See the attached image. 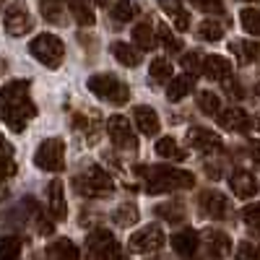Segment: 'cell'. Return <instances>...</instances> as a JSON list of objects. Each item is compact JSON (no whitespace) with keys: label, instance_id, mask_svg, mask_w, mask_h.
I'll use <instances>...</instances> for the list:
<instances>
[{"label":"cell","instance_id":"6da1fadb","mask_svg":"<svg viewBox=\"0 0 260 260\" xmlns=\"http://www.w3.org/2000/svg\"><path fill=\"white\" fill-rule=\"evenodd\" d=\"M34 112L37 110L29 99V81H8L0 89V120H6L13 133H21Z\"/></svg>","mask_w":260,"mask_h":260},{"label":"cell","instance_id":"7a4b0ae2","mask_svg":"<svg viewBox=\"0 0 260 260\" xmlns=\"http://www.w3.org/2000/svg\"><path fill=\"white\" fill-rule=\"evenodd\" d=\"M146 175V192L159 195V192H172V190H187L195 185L192 172L187 169H175V167H156V169H138Z\"/></svg>","mask_w":260,"mask_h":260},{"label":"cell","instance_id":"3957f363","mask_svg":"<svg viewBox=\"0 0 260 260\" xmlns=\"http://www.w3.org/2000/svg\"><path fill=\"white\" fill-rule=\"evenodd\" d=\"M86 86H89V91L94 96H99L104 102H112V104H125L130 99L127 86L117 76H112V73H96V76L89 78V83H86Z\"/></svg>","mask_w":260,"mask_h":260},{"label":"cell","instance_id":"277c9868","mask_svg":"<svg viewBox=\"0 0 260 260\" xmlns=\"http://www.w3.org/2000/svg\"><path fill=\"white\" fill-rule=\"evenodd\" d=\"M29 52L45 65V68H60V62H62V55H65V47H62V42L60 37L55 34H39L29 42Z\"/></svg>","mask_w":260,"mask_h":260},{"label":"cell","instance_id":"5b68a950","mask_svg":"<svg viewBox=\"0 0 260 260\" xmlns=\"http://www.w3.org/2000/svg\"><path fill=\"white\" fill-rule=\"evenodd\" d=\"M34 164L45 172H60L65 167V143L60 138L42 141L34 154Z\"/></svg>","mask_w":260,"mask_h":260},{"label":"cell","instance_id":"8992f818","mask_svg":"<svg viewBox=\"0 0 260 260\" xmlns=\"http://www.w3.org/2000/svg\"><path fill=\"white\" fill-rule=\"evenodd\" d=\"M164 242H167V237H164L161 226L148 224V226L138 229V232L127 240V250H130V252H138V255H148V252L161 250Z\"/></svg>","mask_w":260,"mask_h":260},{"label":"cell","instance_id":"52a82bcc","mask_svg":"<svg viewBox=\"0 0 260 260\" xmlns=\"http://www.w3.org/2000/svg\"><path fill=\"white\" fill-rule=\"evenodd\" d=\"M89 250L94 255V260H122V250L117 245V240L107 232V229H96L89 234Z\"/></svg>","mask_w":260,"mask_h":260},{"label":"cell","instance_id":"ba28073f","mask_svg":"<svg viewBox=\"0 0 260 260\" xmlns=\"http://www.w3.org/2000/svg\"><path fill=\"white\" fill-rule=\"evenodd\" d=\"M107 133H110L112 143L120 151H136L138 141H136V133H133V127H130L127 117H122V115L107 117Z\"/></svg>","mask_w":260,"mask_h":260},{"label":"cell","instance_id":"9c48e42d","mask_svg":"<svg viewBox=\"0 0 260 260\" xmlns=\"http://www.w3.org/2000/svg\"><path fill=\"white\" fill-rule=\"evenodd\" d=\"M198 203H201L203 216H208V219H226L229 216V201L219 190H203Z\"/></svg>","mask_w":260,"mask_h":260},{"label":"cell","instance_id":"30bf717a","mask_svg":"<svg viewBox=\"0 0 260 260\" xmlns=\"http://www.w3.org/2000/svg\"><path fill=\"white\" fill-rule=\"evenodd\" d=\"M3 24H6V31H8L11 37H21V34L31 31L34 18L29 16L26 8H8V11H6V18H3Z\"/></svg>","mask_w":260,"mask_h":260},{"label":"cell","instance_id":"8fae6325","mask_svg":"<svg viewBox=\"0 0 260 260\" xmlns=\"http://www.w3.org/2000/svg\"><path fill=\"white\" fill-rule=\"evenodd\" d=\"M112 190H115V182L102 167L86 169V192L89 195H110Z\"/></svg>","mask_w":260,"mask_h":260},{"label":"cell","instance_id":"7c38bea8","mask_svg":"<svg viewBox=\"0 0 260 260\" xmlns=\"http://www.w3.org/2000/svg\"><path fill=\"white\" fill-rule=\"evenodd\" d=\"M219 125L224 130H232V133H247L252 120L245 110H240V107H229V110L219 112Z\"/></svg>","mask_w":260,"mask_h":260},{"label":"cell","instance_id":"4fadbf2b","mask_svg":"<svg viewBox=\"0 0 260 260\" xmlns=\"http://www.w3.org/2000/svg\"><path fill=\"white\" fill-rule=\"evenodd\" d=\"M198 245H201V237L192 229H182L177 234H172V247H175V252L187 257V260H192L198 255Z\"/></svg>","mask_w":260,"mask_h":260},{"label":"cell","instance_id":"5bb4252c","mask_svg":"<svg viewBox=\"0 0 260 260\" xmlns=\"http://www.w3.org/2000/svg\"><path fill=\"white\" fill-rule=\"evenodd\" d=\"M133 122H136V127L141 130L143 136H156L159 125H161L156 110H154V107H146V104H141V107L133 110Z\"/></svg>","mask_w":260,"mask_h":260},{"label":"cell","instance_id":"9a60e30c","mask_svg":"<svg viewBox=\"0 0 260 260\" xmlns=\"http://www.w3.org/2000/svg\"><path fill=\"white\" fill-rule=\"evenodd\" d=\"M187 143H190V148H198V151H219L221 148V138L206 127L187 130Z\"/></svg>","mask_w":260,"mask_h":260},{"label":"cell","instance_id":"2e32d148","mask_svg":"<svg viewBox=\"0 0 260 260\" xmlns=\"http://www.w3.org/2000/svg\"><path fill=\"white\" fill-rule=\"evenodd\" d=\"M229 187H232V192L237 195V198H242V201L252 198V195H257V190H260L257 180L250 175V172H237V175H232Z\"/></svg>","mask_w":260,"mask_h":260},{"label":"cell","instance_id":"e0dca14e","mask_svg":"<svg viewBox=\"0 0 260 260\" xmlns=\"http://www.w3.org/2000/svg\"><path fill=\"white\" fill-rule=\"evenodd\" d=\"M47 208H50V213H52V219H57V221H62L65 216H68V206H65V190H62V182H60V180L50 182V187H47Z\"/></svg>","mask_w":260,"mask_h":260},{"label":"cell","instance_id":"ac0fdd59","mask_svg":"<svg viewBox=\"0 0 260 260\" xmlns=\"http://www.w3.org/2000/svg\"><path fill=\"white\" fill-rule=\"evenodd\" d=\"M211 81H226L232 76V62L221 55H208L203 57V68H201Z\"/></svg>","mask_w":260,"mask_h":260},{"label":"cell","instance_id":"d6986e66","mask_svg":"<svg viewBox=\"0 0 260 260\" xmlns=\"http://www.w3.org/2000/svg\"><path fill=\"white\" fill-rule=\"evenodd\" d=\"M203 240H206V245H208V252L211 255H216V257H224V255H229L232 252V240L224 234V232H216V229H211V232H206L203 234Z\"/></svg>","mask_w":260,"mask_h":260},{"label":"cell","instance_id":"ffe728a7","mask_svg":"<svg viewBox=\"0 0 260 260\" xmlns=\"http://www.w3.org/2000/svg\"><path fill=\"white\" fill-rule=\"evenodd\" d=\"M47 257L50 260H81V252L71 240H55L47 247Z\"/></svg>","mask_w":260,"mask_h":260},{"label":"cell","instance_id":"44dd1931","mask_svg":"<svg viewBox=\"0 0 260 260\" xmlns=\"http://www.w3.org/2000/svg\"><path fill=\"white\" fill-rule=\"evenodd\" d=\"M112 55L117 57L120 65H125V68H138L141 60H143L141 52H138L136 47L125 45V42H115V45H112Z\"/></svg>","mask_w":260,"mask_h":260},{"label":"cell","instance_id":"7402d4cb","mask_svg":"<svg viewBox=\"0 0 260 260\" xmlns=\"http://www.w3.org/2000/svg\"><path fill=\"white\" fill-rule=\"evenodd\" d=\"M192 89V76H175L169 78V89H167V99L169 102H180L190 94Z\"/></svg>","mask_w":260,"mask_h":260},{"label":"cell","instance_id":"603a6c76","mask_svg":"<svg viewBox=\"0 0 260 260\" xmlns=\"http://www.w3.org/2000/svg\"><path fill=\"white\" fill-rule=\"evenodd\" d=\"M68 11L81 26H94L96 24V16L89 6H86V0H68Z\"/></svg>","mask_w":260,"mask_h":260},{"label":"cell","instance_id":"cb8c5ba5","mask_svg":"<svg viewBox=\"0 0 260 260\" xmlns=\"http://www.w3.org/2000/svg\"><path fill=\"white\" fill-rule=\"evenodd\" d=\"M156 216L159 219H167L169 224H180L185 219V206L180 201H172V203H159L156 206Z\"/></svg>","mask_w":260,"mask_h":260},{"label":"cell","instance_id":"d4e9b609","mask_svg":"<svg viewBox=\"0 0 260 260\" xmlns=\"http://www.w3.org/2000/svg\"><path fill=\"white\" fill-rule=\"evenodd\" d=\"M156 154L161 156V159H172V161H180V159H185V154H182V148L177 146V141L175 138H161V141H156Z\"/></svg>","mask_w":260,"mask_h":260},{"label":"cell","instance_id":"484cf974","mask_svg":"<svg viewBox=\"0 0 260 260\" xmlns=\"http://www.w3.org/2000/svg\"><path fill=\"white\" fill-rule=\"evenodd\" d=\"M240 21H242V29L252 37H260V8H245L240 13Z\"/></svg>","mask_w":260,"mask_h":260},{"label":"cell","instance_id":"4316f807","mask_svg":"<svg viewBox=\"0 0 260 260\" xmlns=\"http://www.w3.org/2000/svg\"><path fill=\"white\" fill-rule=\"evenodd\" d=\"M133 39H136V45H138L141 50H151V47L156 45L154 26H151V24H138V26L133 29Z\"/></svg>","mask_w":260,"mask_h":260},{"label":"cell","instance_id":"83f0119b","mask_svg":"<svg viewBox=\"0 0 260 260\" xmlns=\"http://www.w3.org/2000/svg\"><path fill=\"white\" fill-rule=\"evenodd\" d=\"M18 252H21V240L18 237H8V234L0 237V260H16Z\"/></svg>","mask_w":260,"mask_h":260},{"label":"cell","instance_id":"f1b7e54d","mask_svg":"<svg viewBox=\"0 0 260 260\" xmlns=\"http://www.w3.org/2000/svg\"><path fill=\"white\" fill-rule=\"evenodd\" d=\"M198 107H201L203 115H219L221 112V99L216 94H211V91H201L198 94Z\"/></svg>","mask_w":260,"mask_h":260},{"label":"cell","instance_id":"f546056e","mask_svg":"<svg viewBox=\"0 0 260 260\" xmlns=\"http://www.w3.org/2000/svg\"><path fill=\"white\" fill-rule=\"evenodd\" d=\"M198 37L206 39V42H219L224 37V26L219 24V21H203V24L198 26Z\"/></svg>","mask_w":260,"mask_h":260},{"label":"cell","instance_id":"4dcf8cb0","mask_svg":"<svg viewBox=\"0 0 260 260\" xmlns=\"http://www.w3.org/2000/svg\"><path fill=\"white\" fill-rule=\"evenodd\" d=\"M115 221H117L120 226H130V224H136V221H138V208H136L133 203L120 206V208L115 211Z\"/></svg>","mask_w":260,"mask_h":260},{"label":"cell","instance_id":"1f68e13d","mask_svg":"<svg viewBox=\"0 0 260 260\" xmlns=\"http://www.w3.org/2000/svg\"><path fill=\"white\" fill-rule=\"evenodd\" d=\"M151 78L154 81H167V78H172V62L169 60H164V57H156L154 62H151Z\"/></svg>","mask_w":260,"mask_h":260},{"label":"cell","instance_id":"d6a6232c","mask_svg":"<svg viewBox=\"0 0 260 260\" xmlns=\"http://www.w3.org/2000/svg\"><path fill=\"white\" fill-rule=\"evenodd\" d=\"M112 16H115V21H120V24H127V21L136 16V6L130 3V0H117L115 8H112Z\"/></svg>","mask_w":260,"mask_h":260},{"label":"cell","instance_id":"836d02e7","mask_svg":"<svg viewBox=\"0 0 260 260\" xmlns=\"http://www.w3.org/2000/svg\"><path fill=\"white\" fill-rule=\"evenodd\" d=\"M234 257L237 260H260V245L257 242H240Z\"/></svg>","mask_w":260,"mask_h":260},{"label":"cell","instance_id":"e575fe53","mask_svg":"<svg viewBox=\"0 0 260 260\" xmlns=\"http://www.w3.org/2000/svg\"><path fill=\"white\" fill-rule=\"evenodd\" d=\"M159 37H161V45H164L169 52H180V50H182V42L169 31V26H167V24H161V26H159Z\"/></svg>","mask_w":260,"mask_h":260},{"label":"cell","instance_id":"d590c367","mask_svg":"<svg viewBox=\"0 0 260 260\" xmlns=\"http://www.w3.org/2000/svg\"><path fill=\"white\" fill-rule=\"evenodd\" d=\"M242 221L250 229H260V203H250L242 208Z\"/></svg>","mask_w":260,"mask_h":260},{"label":"cell","instance_id":"8d00e7d4","mask_svg":"<svg viewBox=\"0 0 260 260\" xmlns=\"http://www.w3.org/2000/svg\"><path fill=\"white\" fill-rule=\"evenodd\" d=\"M182 68H185V71H190V73H195V71H201V68H203V55H201L198 50H192V52H187V55L182 57Z\"/></svg>","mask_w":260,"mask_h":260},{"label":"cell","instance_id":"74e56055","mask_svg":"<svg viewBox=\"0 0 260 260\" xmlns=\"http://www.w3.org/2000/svg\"><path fill=\"white\" fill-rule=\"evenodd\" d=\"M237 47L245 52V60H247V62H260V42L250 39V42H245V45H237Z\"/></svg>","mask_w":260,"mask_h":260},{"label":"cell","instance_id":"f35d334b","mask_svg":"<svg viewBox=\"0 0 260 260\" xmlns=\"http://www.w3.org/2000/svg\"><path fill=\"white\" fill-rule=\"evenodd\" d=\"M192 6L201 8L203 13H221V11H224L221 0H192Z\"/></svg>","mask_w":260,"mask_h":260},{"label":"cell","instance_id":"ab89813d","mask_svg":"<svg viewBox=\"0 0 260 260\" xmlns=\"http://www.w3.org/2000/svg\"><path fill=\"white\" fill-rule=\"evenodd\" d=\"M172 13H175V26H177L180 31H187V29H190V18H187V13L180 11V8H172Z\"/></svg>","mask_w":260,"mask_h":260},{"label":"cell","instance_id":"60d3db41","mask_svg":"<svg viewBox=\"0 0 260 260\" xmlns=\"http://www.w3.org/2000/svg\"><path fill=\"white\" fill-rule=\"evenodd\" d=\"M11 156H13V146L3 136H0V161H8Z\"/></svg>","mask_w":260,"mask_h":260},{"label":"cell","instance_id":"b9f144b4","mask_svg":"<svg viewBox=\"0 0 260 260\" xmlns=\"http://www.w3.org/2000/svg\"><path fill=\"white\" fill-rule=\"evenodd\" d=\"M250 156H252L255 167L260 169V141H252V143H250Z\"/></svg>","mask_w":260,"mask_h":260},{"label":"cell","instance_id":"7bdbcfd3","mask_svg":"<svg viewBox=\"0 0 260 260\" xmlns=\"http://www.w3.org/2000/svg\"><path fill=\"white\" fill-rule=\"evenodd\" d=\"M224 89H226V94L242 96V89H240V83H237V81H224Z\"/></svg>","mask_w":260,"mask_h":260},{"label":"cell","instance_id":"ee69618b","mask_svg":"<svg viewBox=\"0 0 260 260\" xmlns=\"http://www.w3.org/2000/svg\"><path fill=\"white\" fill-rule=\"evenodd\" d=\"M13 172V164H8V161H0V182H3L8 175Z\"/></svg>","mask_w":260,"mask_h":260},{"label":"cell","instance_id":"f6af8a7d","mask_svg":"<svg viewBox=\"0 0 260 260\" xmlns=\"http://www.w3.org/2000/svg\"><path fill=\"white\" fill-rule=\"evenodd\" d=\"M255 130H257V133H260V112L255 115Z\"/></svg>","mask_w":260,"mask_h":260},{"label":"cell","instance_id":"bcb514c9","mask_svg":"<svg viewBox=\"0 0 260 260\" xmlns=\"http://www.w3.org/2000/svg\"><path fill=\"white\" fill-rule=\"evenodd\" d=\"M203 260H221V257H216V255H211V252H208V255H206Z\"/></svg>","mask_w":260,"mask_h":260},{"label":"cell","instance_id":"7dc6e473","mask_svg":"<svg viewBox=\"0 0 260 260\" xmlns=\"http://www.w3.org/2000/svg\"><path fill=\"white\" fill-rule=\"evenodd\" d=\"M94 3H96V6H107V0H94Z\"/></svg>","mask_w":260,"mask_h":260},{"label":"cell","instance_id":"c3c4849f","mask_svg":"<svg viewBox=\"0 0 260 260\" xmlns=\"http://www.w3.org/2000/svg\"><path fill=\"white\" fill-rule=\"evenodd\" d=\"M255 94L260 96V81H257V86H255Z\"/></svg>","mask_w":260,"mask_h":260},{"label":"cell","instance_id":"681fc988","mask_svg":"<svg viewBox=\"0 0 260 260\" xmlns=\"http://www.w3.org/2000/svg\"><path fill=\"white\" fill-rule=\"evenodd\" d=\"M252 3H260V0H252Z\"/></svg>","mask_w":260,"mask_h":260}]
</instances>
